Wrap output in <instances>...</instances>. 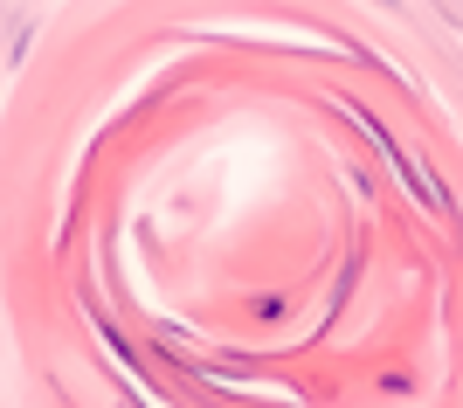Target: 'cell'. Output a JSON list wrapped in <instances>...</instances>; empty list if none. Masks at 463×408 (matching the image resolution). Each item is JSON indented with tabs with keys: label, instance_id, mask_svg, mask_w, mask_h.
<instances>
[]
</instances>
